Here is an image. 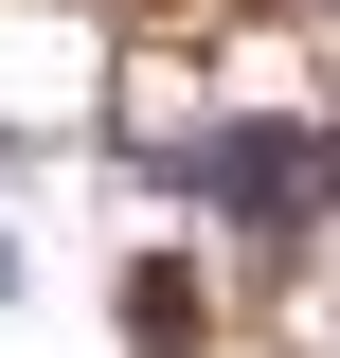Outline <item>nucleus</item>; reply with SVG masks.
I'll use <instances>...</instances> for the list:
<instances>
[{"mask_svg":"<svg viewBox=\"0 0 340 358\" xmlns=\"http://www.w3.org/2000/svg\"><path fill=\"white\" fill-rule=\"evenodd\" d=\"M162 179L179 197H215V215L251 233V251H304V233L340 215V126H197V143H162Z\"/></svg>","mask_w":340,"mask_h":358,"instance_id":"nucleus-1","label":"nucleus"},{"mask_svg":"<svg viewBox=\"0 0 340 358\" xmlns=\"http://www.w3.org/2000/svg\"><path fill=\"white\" fill-rule=\"evenodd\" d=\"M126 322H143V358H197V287H179V268H143Z\"/></svg>","mask_w":340,"mask_h":358,"instance_id":"nucleus-2","label":"nucleus"},{"mask_svg":"<svg viewBox=\"0 0 340 358\" xmlns=\"http://www.w3.org/2000/svg\"><path fill=\"white\" fill-rule=\"evenodd\" d=\"M0 305H18V233H0Z\"/></svg>","mask_w":340,"mask_h":358,"instance_id":"nucleus-3","label":"nucleus"}]
</instances>
